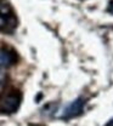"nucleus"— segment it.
<instances>
[{"label": "nucleus", "mask_w": 113, "mask_h": 126, "mask_svg": "<svg viewBox=\"0 0 113 126\" xmlns=\"http://www.w3.org/2000/svg\"><path fill=\"white\" fill-rule=\"evenodd\" d=\"M85 103H86V102H85V99H84L83 97L77 98L75 101H73L72 103H69L65 109H63L62 114L60 115V118L67 120V119H72V118H75V116L80 115L81 113H83V110H84Z\"/></svg>", "instance_id": "3"}, {"label": "nucleus", "mask_w": 113, "mask_h": 126, "mask_svg": "<svg viewBox=\"0 0 113 126\" xmlns=\"http://www.w3.org/2000/svg\"><path fill=\"white\" fill-rule=\"evenodd\" d=\"M17 27V18L9 5H0V32L12 33Z\"/></svg>", "instance_id": "2"}, {"label": "nucleus", "mask_w": 113, "mask_h": 126, "mask_svg": "<svg viewBox=\"0 0 113 126\" xmlns=\"http://www.w3.org/2000/svg\"><path fill=\"white\" fill-rule=\"evenodd\" d=\"M105 126H113V119H112V120H110V121H108V123H107Z\"/></svg>", "instance_id": "7"}, {"label": "nucleus", "mask_w": 113, "mask_h": 126, "mask_svg": "<svg viewBox=\"0 0 113 126\" xmlns=\"http://www.w3.org/2000/svg\"><path fill=\"white\" fill-rule=\"evenodd\" d=\"M22 96L18 91H10L0 98V113L12 114L16 113L21 106Z\"/></svg>", "instance_id": "1"}, {"label": "nucleus", "mask_w": 113, "mask_h": 126, "mask_svg": "<svg viewBox=\"0 0 113 126\" xmlns=\"http://www.w3.org/2000/svg\"><path fill=\"white\" fill-rule=\"evenodd\" d=\"M108 12L113 14V1H111V2H110V5H108Z\"/></svg>", "instance_id": "6"}, {"label": "nucleus", "mask_w": 113, "mask_h": 126, "mask_svg": "<svg viewBox=\"0 0 113 126\" xmlns=\"http://www.w3.org/2000/svg\"><path fill=\"white\" fill-rule=\"evenodd\" d=\"M5 80V74L0 70V84H2V81Z\"/></svg>", "instance_id": "5"}, {"label": "nucleus", "mask_w": 113, "mask_h": 126, "mask_svg": "<svg viewBox=\"0 0 113 126\" xmlns=\"http://www.w3.org/2000/svg\"><path fill=\"white\" fill-rule=\"evenodd\" d=\"M17 61L16 53L5 47H0V68H9Z\"/></svg>", "instance_id": "4"}]
</instances>
